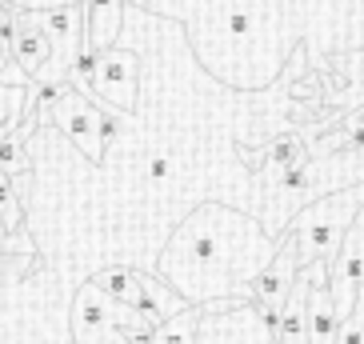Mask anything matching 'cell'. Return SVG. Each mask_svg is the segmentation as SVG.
<instances>
[{
    "label": "cell",
    "instance_id": "6da1fadb",
    "mask_svg": "<svg viewBox=\"0 0 364 344\" xmlns=\"http://www.w3.org/2000/svg\"><path fill=\"white\" fill-rule=\"evenodd\" d=\"M360 208H364V184L336 188V193L316 196V200H309L300 208L289 220V228L280 232L292 244V252H296V269H309V264H321V260L328 264Z\"/></svg>",
    "mask_w": 364,
    "mask_h": 344
},
{
    "label": "cell",
    "instance_id": "7a4b0ae2",
    "mask_svg": "<svg viewBox=\"0 0 364 344\" xmlns=\"http://www.w3.org/2000/svg\"><path fill=\"white\" fill-rule=\"evenodd\" d=\"M140 60L129 48H108L100 53V68H97V85H92V104L100 108H117V112H136L140 104Z\"/></svg>",
    "mask_w": 364,
    "mask_h": 344
},
{
    "label": "cell",
    "instance_id": "3957f363",
    "mask_svg": "<svg viewBox=\"0 0 364 344\" xmlns=\"http://www.w3.org/2000/svg\"><path fill=\"white\" fill-rule=\"evenodd\" d=\"M53 124L85 152L88 161H97V164L105 161V144H100V104H92L85 92H76V88L68 85L60 104L53 108Z\"/></svg>",
    "mask_w": 364,
    "mask_h": 344
},
{
    "label": "cell",
    "instance_id": "277c9868",
    "mask_svg": "<svg viewBox=\"0 0 364 344\" xmlns=\"http://www.w3.org/2000/svg\"><path fill=\"white\" fill-rule=\"evenodd\" d=\"M296 272H300L296 269V252H292L289 240L280 237L272 264H268L264 272H257V280L248 284V301H252V304H268V308H284L292 284H296Z\"/></svg>",
    "mask_w": 364,
    "mask_h": 344
},
{
    "label": "cell",
    "instance_id": "5b68a950",
    "mask_svg": "<svg viewBox=\"0 0 364 344\" xmlns=\"http://www.w3.org/2000/svg\"><path fill=\"white\" fill-rule=\"evenodd\" d=\"M309 289H312V269H300L289 301L280 308L277 344H309Z\"/></svg>",
    "mask_w": 364,
    "mask_h": 344
},
{
    "label": "cell",
    "instance_id": "8992f818",
    "mask_svg": "<svg viewBox=\"0 0 364 344\" xmlns=\"http://www.w3.org/2000/svg\"><path fill=\"white\" fill-rule=\"evenodd\" d=\"M120 24H124V0H88L85 4V41L108 53L120 36Z\"/></svg>",
    "mask_w": 364,
    "mask_h": 344
},
{
    "label": "cell",
    "instance_id": "52a82bcc",
    "mask_svg": "<svg viewBox=\"0 0 364 344\" xmlns=\"http://www.w3.org/2000/svg\"><path fill=\"white\" fill-rule=\"evenodd\" d=\"M12 60L24 68L28 76H41L44 68H48V60H53V48H48V41H44V33L36 28L33 21H28V12L16 9V41H12Z\"/></svg>",
    "mask_w": 364,
    "mask_h": 344
},
{
    "label": "cell",
    "instance_id": "ba28073f",
    "mask_svg": "<svg viewBox=\"0 0 364 344\" xmlns=\"http://www.w3.org/2000/svg\"><path fill=\"white\" fill-rule=\"evenodd\" d=\"M92 284L105 292L108 301H117V304L129 308V304L136 301V292H140V272L136 269H105V272L92 276Z\"/></svg>",
    "mask_w": 364,
    "mask_h": 344
},
{
    "label": "cell",
    "instance_id": "9c48e42d",
    "mask_svg": "<svg viewBox=\"0 0 364 344\" xmlns=\"http://www.w3.org/2000/svg\"><path fill=\"white\" fill-rule=\"evenodd\" d=\"M200 308H184L176 312L172 321H164L161 328H156V344H196V336H200Z\"/></svg>",
    "mask_w": 364,
    "mask_h": 344
},
{
    "label": "cell",
    "instance_id": "30bf717a",
    "mask_svg": "<svg viewBox=\"0 0 364 344\" xmlns=\"http://www.w3.org/2000/svg\"><path fill=\"white\" fill-rule=\"evenodd\" d=\"M21 220H24L21 200H16V193H12V181L0 172V225L9 228V232H16V228H21Z\"/></svg>",
    "mask_w": 364,
    "mask_h": 344
},
{
    "label": "cell",
    "instance_id": "8fae6325",
    "mask_svg": "<svg viewBox=\"0 0 364 344\" xmlns=\"http://www.w3.org/2000/svg\"><path fill=\"white\" fill-rule=\"evenodd\" d=\"M336 344H364V289H360V301H356L353 316L341 321V328H336Z\"/></svg>",
    "mask_w": 364,
    "mask_h": 344
},
{
    "label": "cell",
    "instance_id": "7c38bea8",
    "mask_svg": "<svg viewBox=\"0 0 364 344\" xmlns=\"http://www.w3.org/2000/svg\"><path fill=\"white\" fill-rule=\"evenodd\" d=\"M172 168H176L172 152H152L149 161H144V181H149L152 188H161V184L172 176Z\"/></svg>",
    "mask_w": 364,
    "mask_h": 344
}]
</instances>
